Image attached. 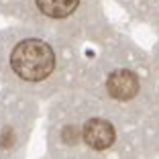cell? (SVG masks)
<instances>
[{
  "mask_svg": "<svg viewBox=\"0 0 159 159\" xmlns=\"http://www.w3.org/2000/svg\"><path fill=\"white\" fill-rule=\"evenodd\" d=\"M106 94L112 96L118 102H126V100L135 98L141 90V78L137 75L135 70H129V67H116L108 74L106 78Z\"/></svg>",
  "mask_w": 159,
  "mask_h": 159,
  "instance_id": "3",
  "label": "cell"
},
{
  "mask_svg": "<svg viewBox=\"0 0 159 159\" xmlns=\"http://www.w3.org/2000/svg\"><path fill=\"white\" fill-rule=\"evenodd\" d=\"M8 63L12 74L19 75L23 82L37 84V82L51 78L57 66V55L47 41L37 37H27L20 39L12 47L8 55Z\"/></svg>",
  "mask_w": 159,
  "mask_h": 159,
  "instance_id": "1",
  "label": "cell"
},
{
  "mask_svg": "<svg viewBox=\"0 0 159 159\" xmlns=\"http://www.w3.org/2000/svg\"><path fill=\"white\" fill-rule=\"evenodd\" d=\"M35 8L49 19H67L80 6V0H33Z\"/></svg>",
  "mask_w": 159,
  "mask_h": 159,
  "instance_id": "4",
  "label": "cell"
},
{
  "mask_svg": "<svg viewBox=\"0 0 159 159\" xmlns=\"http://www.w3.org/2000/svg\"><path fill=\"white\" fill-rule=\"evenodd\" d=\"M57 137L67 147H75L82 141L88 149L96 151V153L112 149L118 141L114 122L98 112L86 116L80 125H63L57 133Z\"/></svg>",
  "mask_w": 159,
  "mask_h": 159,
  "instance_id": "2",
  "label": "cell"
}]
</instances>
